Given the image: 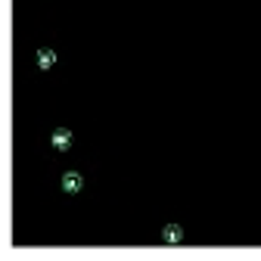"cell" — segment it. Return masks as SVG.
I'll return each instance as SVG.
<instances>
[{
	"mask_svg": "<svg viewBox=\"0 0 261 261\" xmlns=\"http://www.w3.org/2000/svg\"><path fill=\"white\" fill-rule=\"evenodd\" d=\"M53 146L60 149V153H65V149L72 146V131L69 128H56L53 131Z\"/></svg>",
	"mask_w": 261,
	"mask_h": 261,
	"instance_id": "cell-1",
	"label": "cell"
},
{
	"mask_svg": "<svg viewBox=\"0 0 261 261\" xmlns=\"http://www.w3.org/2000/svg\"><path fill=\"white\" fill-rule=\"evenodd\" d=\"M162 240H165V242H171V246L183 242V227H178V224H168L165 230H162Z\"/></svg>",
	"mask_w": 261,
	"mask_h": 261,
	"instance_id": "cell-2",
	"label": "cell"
},
{
	"mask_svg": "<svg viewBox=\"0 0 261 261\" xmlns=\"http://www.w3.org/2000/svg\"><path fill=\"white\" fill-rule=\"evenodd\" d=\"M62 190H65V193H78V190H81V174H78V171H69V174L62 178Z\"/></svg>",
	"mask_w": 261,
	"mask_h": 261,
	"instance_id": "cell-3",
	"label": "cell"
},
{
	"mask_svg": "<svg viewBox=\"0 0 261 261\" xmlns=\"http://www.w3.org/2000/svg\"><path fill=\"white\" fill-rule=\"evenodd\" d=\"M38 65L40 69H53L56 65V53L53 50H38Z\"/></svg>",
	"mask_w": 261,
	"mask_h": 261,
	"instance_id": "cell-4",
	"label": "cell"
}]
</instances>
